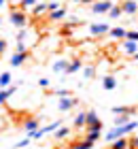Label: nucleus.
I'll use <instances>...</instances> for the list:
<instances>
[{
  "label": "nucleus",
  "mask_w": 138,
  "mask_h": 149,
  "mask_svg": "<svg viewBox=\"0 0 138 149\" xmlns=\"http://www.w3.org/2000/svg\"><path fill=\"white\" fill-rule=\"evenodd\" d=\"M121 11L126 13V15H136L138 13V2L136 0H126V2L121 4Z\"/></svg>",
  "instance_id": "nucleus-10"
},
{
  "label": "nucleus",
  "mask_w": 138,
  "mask_h": 149,
  "mask_svg": "<svg viewBox=\"0 0 138 149\" xmlns=\"http://www.w3.org/2000/svg\"><path fill=\"white\" fill-rule=\"evenodd\" d=\"M68 22H70V24H77V26H79V19H77V15H70V17H68Z\"/></svg>",
  "instance_id": "nucleus-40"
},
{
  "label": "nucleus",
  "mask_w": 138,
  "mask_h": 149,
  "mask_svg": "<svg viewBox=\"0 0 138 149\" xmlns=\"http://www.w3.org/2000/svg\"><path fill=\"white\" fill-rule=\"evenodd\" d=\"M110 32V26L104 22H96V24H89V34L92 36H104Z\"/></svg>",
  "instance_id": "nucleus-4"
},
{
  "label": "nucleus",
  "mask_w": 138,
  "mask_h": 149,
  "mask_svg": "<svg viewBox=\"0 0 138 149\" xmlns=\"http://www.w3.org/2000/svg\"><path fill=\"white\" fill-rule=\"evenodd\" d=\"M0 130H2V126H0Z\"/></svg>",
  "instance_id": "nucleus-46"
},
{
  "label": "nucleus",
  "mask_w": 138,
  "mask_h": 149,
  "mask_svg": "<svg viewBox=\"0 0 138 149\" xmlns=\"http://www.w3.org/2000/svg\"><path fill=\"white\" fill-rule=\"evenodd\" d=\"M110 6H113L110 0H98V2L92 4V13H96V15H104V13L110 11Z\"/></svg>",
  "instance_id": "nucleus-5"
},
{
  "label": "nucleus",
  "mask_w": 138,
  "mask_h": 149,
  "mask_svg": "<svg viewBox=\"0 0 138 149\" xmlns=\"http://www.w3.org/2000/svg\"><path fill=\"white\" fill-rule=\"evenodd\" d=\"M102 87H104L106 92H113L117 87V77L115 74H104V77H102Z\"/></svg>",
  "instance_id": "nucleus-11"
},
{
  "label": "nucleus",
  "mask_w": 138,
  "mask_h": 149,
  "mask_svg": "<svg viewBox=\"0 0 138 149\" xmlns=\"http://www.w3.org/2000/svg\"><path fill=\"white\" fill-rule=\"evenodd\" d=\"M121 51L128 53V56H134V53L138 51V43L136 40H130V38H123L121 40Z\"/></svg>",
  "instance_id": "nucleus-7"
},
{
  "label": "nucleus",
  "mask_w": 138,
  "mask_h": 149,
  "mask_svg": "<svg viewBox=\"0 0 138 149\" xmlns=\"http://www.w3.org/2000/svg\"><path fill=\"white\" fill-rule=\"evenodd\" d=\"M28 145H30V136L24 139V141H19V143H15V149H24V147H28Z\"/></svg>",
  "instance_id": "nucleus-32"
},
{
  "label": "nucleus",
  "mask_w": 138,
  "mask_h": 149,
  "mask_svg": "<svg viewBox=\"0 0 138 149\" xmlns=\"http://www.w3.org/2000/svg\"><path fill=\"white\" fill-rule=\"evenodd\" d=\"M130 149H138V134H134V136H130Z\"/></svg>",
  "instance_id": "nucleus-31"
},
{
  "label": "nucleus",
  "mask_w": 138,
  "mask_h": 149,
  "mask_svg": "<svg viewBox=\"0 0 138 149\" xmlns=\"http://www.w3.org/2000/svg\"><path fill=\"white\" fill-rule=\"evenodd\" d=\"M45 11H49V2H45V0H43V2H36V4L32 6V15H34V17L43 15Z\"/></svg>",
  "instance_id": "nucleus-15"
},
{
  "label": "nucleus",
  "mask_w": 138,
  "mask_h": 149,
  "mask_svg": "<svg viewBox=\"0 0 138 149\" xmlns=\"http://www.w3.org/2000/svg\"><path fill=\"white\" fill-rule=\"evenodd\" d=\"M138 128V121H128V124H123V126H113L110 130L104 134V139L106 141H115V139H119V136H126V134H130V132H134Z\"/></svg>",
  "instance_id": "nucleus-1"
},
{
  "label": "nucleus",
  "mask_w": 138,
  "mask_h": 149,
  "mask_svg": "<svg viewBox=\"0 0 138 149\" xmlns=\"http://www.w3.org/2000/svg\"><path fill=\"white\" fill-rule=\"evenodd\" d=\"M85 128H87V130L102 132V121H100V117H98L96 111H85Z\"/></svg>",
  "instance_id": "nucleus-3"
},
{
  "label": "nucleus",
  "mask_w": 138,
  "mask_h": 149,
  "mask_svg": "<svg viewBox=\"0 0 138 149\" xmlns=\"http://www.w3.org/2000/svg\"><path fill=\"white\" fill-rule=\"evenodd\" d=\"M83 68V62H81V58H74L72 62H68V68H66V72L64 74H74L77 70H81Z\"/></svg>",
  "instance_id": "nucleus-14"
},
{
  "label": "nucleus",
  "mask_w": 138,
  "mask_h": 149,
  "mask_svg": "<svg viewBox=\"0 0 138 149\" xmlns=\"http://www.w3.org/2000/svg\"><path fill=\"white\" fill-rule=\"evenodd\" d=\"M26 60H28V51H15V53L9 58V64H11V66H21Z\"/></svg>",
  "instance_id": "nucleus-8"
},
{
  "label": "nucleus",
  "mask_w": 138,
  "mask_h": 149,
  "mask_svg": "<svg viewBox=\"0 0 138 149\" xmlns=\"http://www.w3.org/2000/svg\"><path fill=\"white\" fill-rule=\"evenodd\" d=\"M94 77H96V66H85V68H83V79L92 81Z\"/></svg>",
  "instance_id": "nucleus-21"
},
{
  "label": "nucleus",
  "mask_w": 138,
  "mask_h": 149,
  "mask_svg": "<svg viewBox=\"0 0 138 149\" xmlns=\"http://www.w3.org/2000/svg\"><path fill=\"white\" fill-rule=\"evenodd\" d=\"M100 134H102V132H98V130H87V136H85V139H89L92 143H96V141L100 139Z\"/></svg>",
  "instance_id": "nucleus-29"
},
{
  "label": "nucleus",
  "mask_w": 138,
  "mask_h": 149,
  "mask_svg": "<svg viewBox=\"0 0 138 149\" xmlns=\"http://www.w3.org/2000/svg\"><path fill=\"white\" fill-rule=\"evenodd\" d=\"M128 121H132V115H117L115 126H123V124H128Z\"/></svg>",
  "instance_id": "nucleus-26"
},
{
  "label": "nucleus",
  "mask_w": 138,
  "mask_h": 149,
  "mask_svg": "<svg viewBox=\"0 0 138 149\" xmlns=\"http://www.w3.org/2000/svg\"><path fill=\"white\" fill-rule=\"evenodd\" d=\"M4 2H6V0H0V11H2V6H4Z\"/></svg>",
  "instance_id": "nucleus-42"
},
{
  "label": "nucleus",
  "mask_w": 138,
  "mask_h": 149,
  "mask_svg": "<svg viewBox=\"0 0 138 149\" xmlns=\"http://www.w3.org/2000/svg\"><path fill=\"white\" fill-rule=\"evenodd\" d=\"M9 19H11V24L15 26V28H19V30L28 26V17H26V13H24L21 9H15V6L11 9V13H9Z\"/></svg>",
  "instance_id": "nucleus-2"
},
{
  "label": "nucleus",
  "mask_w": 138,
  "mask_h": 149,
  "mask_svg": "<svg viewBox=\"0 0 138 149\" xmlns=\"http://www.w3.org/2000/svg\"><path fill=\"white\" fill-rule=\"evenodd\" d=\"M110 111H113L115 115H134L136 113V109H134V107H113V109H110Z\"/></svg>",
  "instance_id": "nucleus-16"
},
{
  "label": "nucleus",
  "mask_w": 138,
  "mask_h": 149,
  "mask_svg": "<svg viewBox=\"0 0 138 149\" xmlns=\"http://www.w3.org/2000/svg\"><path fill=\"white\" fill-rule=\"evenodd\" d=\"M24 128H26V132L30 134V132H34V130H38V119H34V117H30V119H26V124H24Z\"/></svg>",
  "instance_id": "nucleus-20"
},
{
  "label": "nucleus",
  "mask_w": 138,
  "mask_h": 149,
  "mask_svg": "<svg viewBox=\"0 0 138 149\" xmlns=\"http://www.w3.org/2000/svg\"><path fill=\"white\" fill-rule=\"evenodd\" d=\"M60 126H62V121H60V119H58V121H51L49 126H43V132H45V134H51V132L58 130Z\"/></svg>",
  "instance_id": "nucleus-23"
},
{
  "label": "nucleus",
  "mask_w": 138,
  "mask_h": 149,
  "mask_svg": "<svg viewBox=\"0 0 138 149\" xmlns=\"http://www.w3.org/2000/svg\"><path fill=\"white\" fill-rule=\"evenodd\" d=\"M74 4H94L96 0H72Z\"/></svg>",
  "instance_id": "nucleus-37"
},
{
  "label": "nucleus",
  "mask_w": 138,
  "mask_h": 149,
  "mask_svg": "<svg viewBox=\"0 0 138 149\" xmlns=\"http://www.w3.org/2000/svg\"><path fill=\"white\" fill-rule=\"evenodd\" d=\"M74 128H85V111L77 113V117H74Z\"/></svg>",
  "instance_id": "nucleus-24"
},
{
  "label": "nucleus",
  "mask_w": 138,
  "mask_h": 149,
  "mask_svg": "<svg viewBox=\"0 0 138 149\" xmlns=\"http://www.w3.org/2000/svg\"><path fill=\"white\" fill-rule=\"evenodd\" d=\"M38 0H21V2H19V9L21 11H26V9H32L34 4H36Z\"/></svg>",
  "instance_id": "nucleus-28"
},
{
  "label": "nucleus",
  "mask_w": 138,
  "mask_h": 149,
  "mask_svg": "<svg viewBox=\"0 0 138 149\" xmlns=\"http://www.w3.org/2000/svg\"><path fill=\"white\" fill-rule=\"evenodd\" d=\"M60 6H62L60 2H49V13H51V11H58Z\"/></svg>",
  "instance_id": "nucleus-38"
},
{
  "label": "nucleus",
  "mask_w": 138,
  "mask_h": 149,
  "mask_svg": "<svg viewBox=\"0 0 138 149\" xmlns=\"http://www.w3.org/2000/svg\"><path fill=\"white\" fill-rule=\"evenodd\" d=\"M66 68H68V60H66V58H58V60L51 64V70L58 72V74H64Z\"/></svg>",
  "instance_id": "nucleus-9"
},
{
  "label": "nucleus",
  "mask_w": 138,
  "mask_h": 149,
  "mask_svg": "<svg viewBox=\"0 0 138 149\" xmlns=\"http://www.w3.org/2000/svg\"><path fill=\"white\" fill-rule=\"evenodd\" d=\"M64 17H66V9H64V6H60L58 11H51V13H49V19H51V22H62Z\"/></svg>",
  "instance_id": "nucleus-19"
},
{
  "label": "nucleus",
  "mask_w": 138,
  "mask_h": 149,
  "mask_svg": "<svg viewBox=\"0 0 138 149\" xmlns=\"http://www.w3.org/2000/svg\"><path fill=\"white\" fill-rule=\"evenodd\" d=\"M108 34L113 36V38H117V40H119V38L123 40V38L128 36V30H126V28H121V26H117V28H110V32H108Z\"/></svg>",
  "instance_id": "nucleus-17"
},
{
  "label": "nucleus",
  "mask_w": 138,
  "mask_h": 149,
  "mask_svg": "<svg viewBox=\"0 0 138 149\" xmlns=\"http://www.w3.org/2000/svg\"><path fill=\"white\" fill-rule=\"evenodd\" d=\"M77 104H79V100H77V98H72V96H68V98H60V100H58V109H60V111H70V109H74Z\"/></svg>",
  "instance_id": "nucleus-6"
},
{
  "label": "nucleus",
  "mask_w": 138,
  "mask_h": 149,
  "mask_svg": "<svg viewBox=\"0 0 138 149\" xmlns=\"http://www.w3.org/2000/svg\"><path fill=\"white\" fill-rule=\"evenodd\" d=\"M0 24H2V17H0Z\"/></svg>",
  "instance_id": "nucleus-45"
},
{
  "label": "nucleus",
  "mask_w": 138,
  "mask_h": 149,
  "mask_svg": "<svg viewBox=\"0 0 138 149\" xmlns=\"http://www.w3.org/2000/svg\"><path fill=\"white\" fill-rule=\"evenodd\" d=\"M110 149H130V141H128V136H119V139L110 141Z\"/></svg>",
  "instance_id": "nucleus-13"
},
{
  "label": "nucleus",
  "mask_w": 138,
  "mask_h": 149,
  "mask_svg": "<svg viewBox=\"0 0 138 149\" xmlns=\"http://www.w3.org/2000/svg\"><path fill=\"white\" fill-rule=\"evenodd\" d=\"M11 81H13L11 72H2V74H0V90H2V87H9Z\"/></svg>",
  "instance_id": "nucleus-22"
},
{
  "label": "nucleus",
  "mask_w": 138,
  "mask_h": 149,
  "mask_svg": "<svg viewBox=\"0 0 138 149\" xmlns=\"http://www.w3.org/2000/svg\"><path fill=\"white\" fill-rule=\"evenodd\" d=\"M15 51H28L26 49V40H17L15 43Z\"/></svg>",
  "instance_id": "nucleus-34"
},
{
  "label": "nucleus",
  "mask_w": 138,
  "mask_h": 149,
  "mask_svg": "<svg viewBox=\"0 0 138 149\" xmlns=\"http://www.w3.org/2000/svg\"><path fill=\"white\" fill-rule=\"evenodd\" d=\"M134 58H136V60H138V51H136V53H134Z\"/></svg>",
  "instance_id": "nucleus-43"
},
{
  "label": "nucleus",
  "mask_w": 138,
  "mask_h": 149,
  "mask_svg": "<svg viewBox=\"0 0 138 149\" xmlns=\"http://www.w3.org/2000/svg\"><path fill=\"white\" fill-rule=\"evenodd\" d=\"M70 149H94V143L89 139H79V141H74V143L68 145Z\"/></svg>",
  "instance_id": "nucleus-12"
},
{
  "label": "nucleus",
  "mask_w": 138,
  "mask_h": 149,
  "mask_svg": "<svg viewBox=\"0 0 138 149\" xmlns=\"http://www.w3.org/2000/svg\"><path fill=\"white\" fill-rule=\"evenodd\" d=\"M4 49H6V40H4V38H0V56L4 53Z\"/></svg>",
  "instance_id": "nucleus-39"
},
{
  "label": "nucleus",
  "mask_w": 138,
  "mask_h": 149,
  "mask_svg": "<svg viewBox=\"0 0 138 149\" xmlns=\"http://www.w3.org/2000/svg\"><path fill=\"white\" fill-rule=\"evenodd\" d=\"M55 96H58V98H68V96H70V90H58Z\"/></svg>",
  "instance_id": "nucleus-33"
},
{
  "label": "nucleus",
  "mask_w": 138,
  "mask_h": 149,
  "mask_svg": "<svg viewBox=\"0 0 138 149\" xmlns=\"http://www.w3.org/2000/svg\"><path fill=\"white\" fill-rule=\"evenodd\" d=\"M62 149H70V147H62Z\"/></svg>",
  "instance_id": "nucleus-44"
},
{
  "label": "nucleus",
  "mask_w": 138,
  "mask_h": 149,
  "mask_svg": "<svg viewBox=\"0 0 138 149\" xmlns=\"http://www.w3.org/2000/svg\"><path fill=\"white\" fill-rule=\"evenodd\" d=\"M108 149H110V147H108Z\"/></svg>",
  "instance_id": "nucleus-47"
},
{
  "label": "nucleus",
  "mask_w": 138,
  "mask_h": 149,
  "mask_svg": "<svg viewBox=\"0 0 138 149\" xmlns=\"http://www.w3.org/2000/svg\"><path fill=\"white\" fill-rule=\"evenodd\" d=\"M126 38H130V40H136V43H138V30H130Z\"/></svg>",
  "instance_id": "nucleus-35"
},
{
  "label": "nucleus",
  "mask_w": 138,
  "mask_h": 149,
  "mask_svg": "<svg viewBox=\"0 0 138 149\" xmlns=\"http://www.w3.org/2000/svg\"><path fill=\"white\" fill-rule=\"evenodd\" d=\"M121 13H123L121 6H115V4H113V6H110V11H108V17H110V19H117V17H121Z\"/></svg>",
  "instance_id": "nucleus-27"
},
{
  "label": "nucleus",
  "mask_w": 138,
  "mask_h": 149,
  "mask_svg": "<svg viewBox=\"0 0 138 149\" xmlns=\"http://www.w3.org/2000/svg\"><path fill=\"white\" fill-rule=\"evenodd\" d=\"M6 2H9L11 6H15V4H17V0H6Z\"/></svg>",
  "instance_id": "nucleus-41"
},
{
  "label": "nucleus",
  "mask_w": 138,
  "mask_h": 149,
  "mask_svg": "<svg viewBox=\"0 0 138 149\" xmlns=\"http://www.w3.org/2000/svg\"><path fill=\"white\" fill-rule=\"evenodd\" d=\"M38 85H40V87H49V79H47V77H40V79H38Z\"/></svg>",
  "instance_id": "nucleus-36"
},
{
  "label": "nucleus",
  "mask_w": 138,
  "mask_h": 149,
  "mask_svg": "<svg viewBox=\"0 0 138 149\" xmlns=\"http://www.w3.org/2000/svg\"><path fill=\"white\" fill-rule=\"evenodd\" d=\"M74 28H77V24H70V22H68V24H64V26H62V36H68V34H72V30Z\"/></svg>",
  "instance_id": "nucleus-25"
},
{
  "label": "nucleus",
  "mask_w": 138,
  "mask_h": 149,
  "mask_svg": "<svg viewBox=\"0 0 138 149\" xmlns=\"http://www.w3.org/2000/svg\"><path fill=\"white\" fill-rule=\"evenodd\" d=\"M28 136H30V139H34V141H38V139H43V136H45V132H43V128H38V130L30 132Z\"/></svg>",
  "instance_id": "nucleus-30"
},
{
  "label": "nucleus",
  "mask_w": 138,
  "mask_h": 149,
  "mask_svg": "<svg viewBox=\"0 0 138 149\" xmlns=\"http://www.w3.org/2000/svg\"><path fill=\"white\" fill-rule=\"evenodd\" d=\"M53 134H55V139H58V141H64L66 136H70V126H60Z\"/></svg>",
  "instance_id": "nucleus-18"
}]
</instances>
